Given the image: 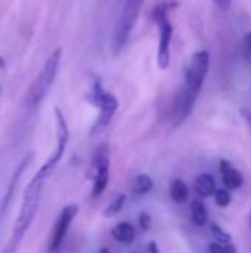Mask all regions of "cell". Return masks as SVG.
<instances>
[{
  "label": "cell",
  "mask_w": 251,
  "mask_h": 253,
  "mask_svg": "<svg viewBox=\"0 0 251 253\" xmlns=\"http://www.w3.org/2000/svg\"><path fill=\"white\" fill-rule=\"evenodd\" d=\"M250 225H251V219H250Z\"/></svg>",
  "instance_id": "83f0119b"
},
{
  "label": "cell",
  "mask_w": 251,
  "mask_h": 253,
  "mask_svg": "<svg viewBox=\"0 0 251 253\" xmlns=\"http://www.w3.org/2000/svg\"><path fill=\"white\" fill-rule=\"evenodd\" d=\"M210 68V55L207 50L194 53L185 70V80L179 92L176 93L172 105V119L175 125L182 123L194 108L203 83Z\"/></svg>",
  "instance_id": "6da1fadb"
},
{
  "label": "cell",
  "mask_w": 251,
  "mask_h": 253,
  "mask_svg": "<svg viewBox=\"0 0 251 253\" xmlns=\"http://www.w3.org/2000/svg\"><path fill=\"white\" fill-rule=\"evenodd\" d=\"M139 225L142 228V231H149L151 225H152V219L146 212H141L139 213Z\"/></svg>",
  "instance_id": "d6986e66"
},
{
  "label": "cell",
  "mask_w": 251,
  "mask_h": 253,
  "mask_svg": "<svg viewBox=\"0 0 251 253\" xmlns=\"http://www.w3.org/2000/svg\"><path fill=\"white\" fill-rule=\"evenodd\" d=\"M148 253H160L158 246H157L155 242H149V245H148Z\"/></svg>",
  "instance_id": "44dd1931"
},
{
  "label": "cell",
  "mask_w": 251,
  "mask_h": 253,
  "mask_svg": "<svg viewBox=\"0 0 251 253\" xmlns=\"http://www.w3.org/2000/svg\"><path fill=\"white\" fill-rule=\"evenodd\" d=\"M124 203H126V194H118V196L109 203V206L104 211V216H105V218L115 216L117 213H120V211L123 209Z\"/></svg>",
  "instance_id": "2e32d148"
},
{
  "label": "cell",
  "mask_w": 251,
  "mask_h": 253,
  "mask_svg": "<svg viewBox=\"0 0 251 253\" xmlns=\"http://www.w3.org/2000/svg\"><path fill=\"white\" fill-rule=\"evenodd\" d=\"M111 234H112V237H114L115 242L123 243V245H130V243H133V240H135V237H136L135 228H133V225L129 224V222H120V224H117V225L112 228Z\"/></svg>",
  "instance_id": "9c48e42d"
},
{
  "label": "cell",
  "mask_w": 251,
  "mask_h": 253,
  "mask_svg": "<svg viewBox=\"0 0 251 253\" xmlns=\"http://www.w3.org/2000/svg\"><path fill=\"white\" fill-rule=\"evenodd\" d=\"M210 253H225V248L220 243H212L210 245Z\"/></svg>",
  "instance_id": "ffe728a7"
},
{
  "label": "cell",
  "mask_w": 251,
  "mask_h": 253,
  "mask_svg": "<svg viewBox=\"0 0 251 253\" xmlns=\"http://www.w3.org/2000/svg\"><path fill=\"white\" fill-rule=\"evenodd\" d=\"M212 233H213V236H215V239H216V242L217 243H229L231 242V236L228 234V233H225L219 225H216V224H213L212 225Z\"/></svg>",
  "instance_id": "ac0fdd59"
},
{
  "label": "cell",
  "mask_w": 251,
  "mask_h": 253,
  "mask_svg": "<svg viewBox=\"0 0 251 253\" xmlns=\"http://www.w3.org/2000/svg\"><path fill=\"white\" fill-rule=\"evenodd\" d=\"M89 101L99 108V116L95 122V125L92 126V130H90V135H98L101 132H104L107 129V126L111 123L117 108H118V101L117 98L111 93V92H107L101 82L96 79L92 84V90L90 93L87 95Z\"/></svg>",
  "instance_id": "3957f363"
},
{
  "label": "cell",
  "mask_w": 251,
  "mask_h": 253,
  "mask_svg": "<svg viewBox=\"0 0 251 253\" xmlns=\"http://www.w3.org/2000/svg\"><path fill=\"white\" fill-rule=\"evenodd\" d=\"M225 253H237V248H235L234 245H226Z\"/></svg>",
  "instance_id": "603a6c76"
},
{
  "label": "cell",
  "mask_w": 251,
  "mask_h": 253,
  "mask_svg": "<svg viewBox=\"0 0 251 253\" xmlns=\"http://www.w3.org/2000/svg\"><path fill=\"white\" fill-rule=\"evenodd\" d=\"M194 188H195V191H197L198 196H201V197H210L216 191V181H215V178L212 175L201 173L200 176H197V179L194 182Z\"/></svg>",
  "instance_id": "30bf717a"
},
{
  "label": "cell",
  "mask_w": 251,
  "mask_h": 253,
  "mask_svg": "<svg viewBox=\"0 0 251 253\" xmlns=\"http://www.w3.org/2000/svg\"><path fill=\"white\" fill-rule=\"evenodd\" d=\"M78 213V206L77 205H68L62 209V212L59 213L55 225H53V231H52V239L49 243V253H59L62 243L65 240V236L68 233L70 225L72 224L74 218Z\"/></svg>",
  "instance_id": "ba28073f"
},
{
  "label": "cell",
  "mask_w": 251,
  "mask_h": 253,
  "mask_svg": "<svg viewBox=\"0 0 251 253\" xmlns=\"http://www.w3.org/2000/svg\"><path fill=\"white\" fill-rule=\"evenodd\" d=\"M170 196H172V199H173L176 203H179V205L185 203V202L188 200V196H189V191H188L186 184H185L182 179L173 181L172 188H170Z\"/></svg>",
  "instance_id": "4fadbf2b"
},
{
  "label": "cell",
  "mask_w": 251,
  "mask_h": 253,
  "mask_svg": "<svg viewBox=\"0 0 251 253\" xmlns=\"http://www.w3.org/2000/svg\"><path fill=\"white\" fill-rule=\"evenodd\" d=\"M55 117H56V147L52 153V156L46 160V163L40 168V170L36 173L34 178L44 181V178L47 175H50V172L55 169V166L59 163V160L62 159L68 139H70V130H68V125L67 120L64 117V113L61 111L59 107L55 108Z\"/></svg>",
  "instance_id": "52a82bcc"
},
{
  "label": "cell",
  "mask_w": 251,
  "mask_h": 253,
  "mask_svg": "<svg viewBox=\"0 0 251 253\" xmlns=\"http://www.w3.org/2000/svg\"><path fill=\"white\" fill-rule=\"evenodd\" d=\"M109 181V166H102L95 170L93 178V188H92V197H98L104 193Z\"/></svg>",
  "instance_id": "8fae6325"
},
{
  "label": "cell",
  "mask_w": 251,
  "mask_h": 253,
  "mask_svg": "<svg viewBox=\"0 0 251 253\" xmlns=\"http://www.w3.org/2000/svg\"><path fill=\"white\" fill-rule=\"evenodd\" d=\"M246 46H247L249 52L251 53V33H249V34H247V37H246Z\"/></svg>",
  "instance_id": "d4e9b609"
},
{
  "label": "cell",
  "mask_w": 251,
  "mask_h": 253,
  "mask_svg": "<svg viewBox=\"0 0 251 253\" xmlns=\"http://www.w3.org/2000/svg\"><path fill=\"white\" fill-rule=\"evenodd\" d=\"M152 187H154V182L148 175L141 173V175L136 176V179H135V191L138 194H146V193H149L152 190Z\"/></svg>",
  "instance_id": "9a60e30c"
},
{
  "label": "cell",
  "mask_w": 251,
  "mask_h": 253,
  "mask_svg": "<svg viewBox=\"0 0 251 253\" xmlns=\"http://www.w3.org/2000/svg\"><path fill=\"white\" fill-rule=\"evenodd\" d=\"M41 188H43V181L37 179V178H33L31 182L27 185V188L24 191V197H22L19 215H18V219H16L15 227H13V234H12L10 246H16L21 242L22 236L27 233V230L30 228L31 222L34 221L36 213L38 211Z\"/></svg>",
  "instance_id": "7a4b0ae2"
},
{
  "label": "cell",
  "mask_w": 251,
  "mask_h": 253,
  "mask_svg": "<svg viewBox=\"0 0 251 253\" xmlns=\"http://www.w3.org/2000/svg\"><path fill=\"white\" fill-rule=\"evenodd\" d=\"M0 93H1V89H0Z\"/></svg>",
  "instance_id": "4316f807"
},
{
  "label": "cell",
  "mask_w": 251,
  "mask_h": 253,
  "mask_svg": "<svg viewBox=\"0 0 251 253\" xmlns=\"http://www.w3.org/2000/svg\"><path fill=\"white\" fill-rule=\"evenodd\" d=\"M243 114H244V117H246V120H247L249 126H250V127H251V111H249V110H246V111H243Z\"/></svg>",
  "instance_id": "cb8c5ba5"
},
{
  "label": "cell",
  "mask_w": 251,
  "mask_h": 253,
  "mask_svg": "<svg viewBox=\"0 0 251 253\" xmlns=\"http://www.w3.org/2000/svg\"><path fill=\"white\" fill-rule=\"evenodd\" d=\"M142 4H143V0H126L123 10L117 19L114 36H112V49L115 53H120L123 47L126 46L130 37V33L135 27V22L139 16Z\"/></svg>",
  "instance_id": "5b68a950"
},
{
  "label": "cell",
  "mask_w": 251,
  "mask_h": 253,
  "mask_svg": "<svg viewBox=\"0 0 251 253\" xmlns=\"http://www.w3.org/2000/svg\"><path fill=\"white\" fill-rule=\"evenodd\" d=\"M222 175H223V182H225V185H226L228 188H231V190L240 188V187L243 185V182H244L243 173H241L238 169H234L232 166L228 168L225 172H222Z\"/></svg>",
  "instance_id": "7c38bea8"
},
{
  "label": "cell",
  "mask_w": 251,
  "mask_h": 253,
  "mask_svg": "<svg viewBox=\"0 0 251 253\" xmlns=\"http://www.w3.org/2000/svg\"><path fill=\"white\" fill-rule=\"evenodd\" d=\"M61 58H62V49L56 47L52 52V55L46 59L41 71L33 82L30 92H28V102L31 105H38L49 93V90L56 79V74H58V70L61 65Z\"/></svg>",
  "instance_id": "277c9868"
},
{
  "label": "cell",
  "mask_w": 251,
  "mask_h": 253,
  "mask_svg": "<svg viewBox=\"0 0 251 253\" xmlns=\"http://www.w3.org/2000/svg\"><path fill=\"white\" fill-rule=\"evenodd\" d=\"M152 16H154V19L158 25V31H160L157 62L161 70H166L170 62V44H172V36H173V27L169 19V6L158 4L152 10Z\"/></svg>",
  "instance_id": "8992f818"
},
{
  "label": "cell",
  "mask_w": 251,
  "mask_h": 253,
  "mask_svg": "<svg viewBox=\"0 0 251 253\" xmlns=\"http://www.w3.org/2000/svg\"><path fill=\"white\" fill-rule=\"evenodd\" d=\"M215 1H216V3H217L220 7H222V9H228L232 0H215Z\"/></svg>",
  "instance_id": "7402d4cb"
},
{
  "label": "cell",
  "mask_w": 251,
  "mask_h": 253,
  "mask_svg": "<svg viewBox=\"0 0 251 253\" xmlns=\"http://www.w3.org/2000/svg\"><path fill=\"white\" fill-rule=\"evenodd\" d=\"M215 200H216L217 206L226 208L231 203V194L226 190H216L215 191Z\"/></svg>",
  "instance_id": "e0dca14e"
},
{
  "label": "cell",
  "mask_w": 251,
  "mask_h": 253,
  "mask_svg": "<svg viewBox=\"0 0 251 253\" xmlns=\"http://www.w3.org/2000/svg\"><path fill=\"white\" fill-rule=\"evenodd\" d=\"M191 213H192V219L197 225L203 227L207 224V218H209V213H207V209L204 206L203 202L200 200H194L192 205H191Z\"/></svg>",
  "instance_id": "5bb4252c"
},
{
  "label": "cell",
  "mask_w": 251,
  "mask_h": 253,
  "mask_svg": "<svg viewBox=\"0 0 251 253\" xmlns=\"http://www.w3.org/2000/svg\"><path fill=\"white\" fill-rule=\"evenodd\" d=\"M99 253H111V252H109V249H108V248H102V249L99 251Z\"/></svg>",
  "instance_id": "484cf974"
}]
</instances>
